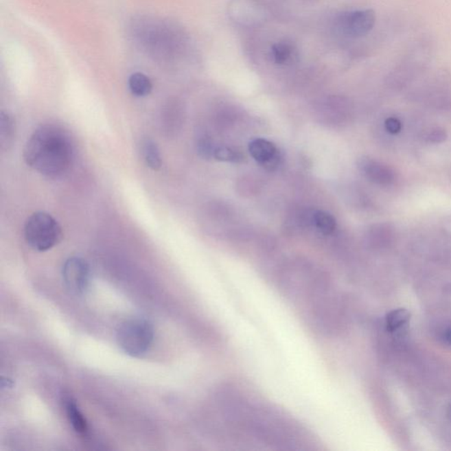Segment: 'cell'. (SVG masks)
Wrapping results in <instances>:
<instances>
[{
	"label": "cell",
	"mask_w": 451,
	"mask_h": 451,
	"mask_svg": "<svg viewBox=\"0 0 451 451\" xmlns=\"http://www.w3.org/2000/svg\"><path fill=\"white\" fill-rule=\"evenodd\" d=\"M130 40L142 52L158 63H176L189 49L187 33L178 24L154 15H136L129 21Z\"/></svg>",
	"instance_id": "6da1fadb"
},
{
	"label": "cell",
	"mask_w": 451,
	"mask_h": 451,
	"mask_svg": "<svg viewBox=\"0 0 451 451\" xmlns=\"http://www.w3.org/2000/svg\"><path fill=\"white\" fill-rule=\"evenodd\" d=\"M73 145L69 135L62 127L45 124L37 128L25 145L26 163L42 175L63 176L73 160Z\"/></svg>",
	"instance_id": "7a4b0ae2"
},
{
	"label": "cell",
	"mask_w": 451,
	"mask_h": 451,
	"mask_svg": "<svg viewBox=\"0 0 451 451\" xmlns=\"http://www.w3.org/2000/svg\"><path fill=\"white\" fill-rule=\"evenodd\" d=\"M27 244L37 251H47L58 244L63 238L61 226L51 214L37 211L27 218L24 228Z\"/></svg>",
	"instance_id": "3957f363"
},
{
	"label": "cell",
	"mask_w": 451,
	"mask_h": 451,
	"mask_svg": "<svg viewBox=\"0 0 451 451\" xmlns=\"http://www.w3.org/2000/svg\"><path fill=\"white\" fill-rule=\"evenodd\" d=\"M152 340L154 328L148 320L139 317L126 320L117 332L118 346L130 356H144L150 349Z\"/></svg>",
	"instance_id": "277c9868"
},
{
	"label": "cell",
	"mask_w": 451,
	"mask_h": 451,
	"mask_svg": "<svg viewBox=\"0 0 451 451\" xmlns=\"http://www.w3.org/2000/svg\"><path fill=\"white\" fill-rule=\"evenodd\" d=\"M375 23L376 15L374 10L357 9L338 14L335 19V29L342 36L349 38H360L371 32Z\"/></svg>",
	"instance_id": "5b68a950"
},
{
	"label": "cell",
	"mask_w": 451,
	"mask_h": 451,
	"mask_svg": "<svg viewBox=\"0 0 451 451\" xmlns=\"http://www.w3.org/2000/svg\"><path fill=\"white\" fill-rule=\"evenodd\" d=\"M229 14L234 23L242 27H257L268 17L266 6L257 0H231Z\"/></svg>",
	"instance_id": "8992f818"
},
{
	"label": "cell",
	"mask_w": 451,
	"mask_h": 451,
	"mask_svg": "<svg viewBox=\"0 0 451 451\" xmlns=\"http://www.w3.org/2000/svg\"><path fill=\"white\" fill-rule=\"evenodd\" d=\"M62 275L65 287L71 294H86L90 283V268L86 260L82 257H70L64 264Z\"/></svg>",
	"instance_id": "52a82bcc"
},
{
	"label": "cell",
	"mask_w": 451,
	"mask_h": 451,
	"mask_svg": "<svg viewBox=\"0 0 451 451\" xmlns=\"http://www.w3.org/2000/svg\"><path fill=\"white\" fill-rule=\"evenodd\" d=\"M360 171L368 177L370 181L380 185H391L395 181V173L387 165L382 164L372 160V159L363 158L359 161Z\"/></svg>",
	"instance_id": "ba28073f"
},
{
	"label": "cell",
	"mask_w": 451,
	"mask_h": 451,
	"mask_svg": "<svg viewBox=\"0 0 451 451\" xmlns=\"http://www.w3.org/2000/svg\"><path fill=\"white\" fill-rule=\"evenodd\" d=\"M269 56L273 63L279 67H288L297 63L299 59V51L294 43L281 40L270 46Z\"/></svg>",
	"instance_id": "9c48e42d"
},
{
	"label": "cell",
	"mask_w": 451,
	"mask_h": 451,
	"mask_svg": "<svg viewBox=\"0 0 451 451\" xmlns=\"http://www.w3.org/2000/svg\"><path fill=\"white\" fill-rule=\"evenodd\" d=\"M251 157L261 164H270L275 160L277 149L272 142L264 139H256L248 145Z\"/></svg>",
	"instance_id": "30bf717a"
},
{
	"label": "cell",
	"mask_w": 451,
	"mask_h": 451,
	"mask_svg": "<svg viewBox=\"0 0 451 451\" xmlns=\"http://www.w3.org/2000/svg\"><path fill=\"white\" fill-rule=\"evenodd\" d=\"M410 317L409 311L404 309L391 311L386 316L388 331L395 335H402L409 325Z\"/></svg>",
	"instance_id": "8fae6325"
},
{
	"label": "cell",
	"mask_w": 451,
	"mask_h": 451,
	"mask_svg": "<svg viewBox=\"0 0 451 451\" xmlns=\"http://www.w3.org/2000/svg\"><path fill=\"white\" fill-rule=\"evenodd\" d=\"M141 154L146 164L152 170L161 169L163 160H161L160 149L157 143L151 139H143L141 142Z\"/></svg>",
	"instance_id": "7c38bea8"
},
{
	"label": "cell",
	"mask_w": 451,
	"mask_h": 451,
	"mask_svg": "<svg viewBox=\"0 0 451 451\" xmlns=\"http://www.w3.org/2000/svg\"><path fill=\"white\" fill-rule=\"evenodd\" d=\"M15 122L8 112L2 111L0 115V143L3 150H8L14 142Z\"/></svg>",
	"instance_id": "4fadbf2b"
},
{
	"label": "cell",
	"mask_w": 451,
	"mask_h": 451,
	"mask_svg": "<svg viewBox=\"0 0 451 451\" xmlns=\"http://www.w3.org/2000/svg\"><path fill=\"white\" fill-rule=\"evenodd\" d=\"M65 406L67 418L69 419L74 430L80 435H86L88 433V423H86V419L84 418L76 403L71 399H67L65 400Z\"/></svg>",
	"instance_id": "5bb4252c"
},
{
	"label": "cell",
	"mask_w": 451,
	"mask_h": 451,
	"mask_svg": "<svg viewBox=\"0 0 451 451\" xmlns=\"http://www.w3.org/2000/svg\"><path fill=\"white\" fill-rule=\"evenodd\" d=\"M128 86L132 94L138 97H144L150 95L152 83L149 77L142 73H135L129 77Z\"/></svg>",
	"instance_id": "9a60e30c"
},
{
	"label": "cell",
	"mask_w": 451,
	"mask_h": 451,
	"mask_svg": "<svg viewBox=\"0 0 451 451\" xmlns=\"http://www.w3.org/2000/svg\"><path fill=\"white\" fill-rule=\"evenodd\" d=\"M314 222L317 229L325 235H331L335 231L337 223L334 216L326 211H316L314 216Z\"/></svg>",
	"instance_id": "2e32d148"
},
{
	"label": "cell",
	"mask_w": 451,
	"mask_h": 451,
	"mask_svg": "<svg viewBox=\"0 0 451 451\" xmlns=\"http://www.w3.org/2000/svg\"><path fill=\"white\" fill-rule=\"evenodd\" d=\"M214 157L218 161H230V163H238L242 160V155L240 152L234 150V149L220 147L213 151Z\"/></svg>",
	"instance_id": "e0dca14e"
},
{
	"label": "cell",
	"mask_w": 451,
	"mask_h": 451,
	"mask_svg": "<svg viewBox=\"0 0 451 451\" xmlns=\"http://www.w3.org/2000/svg\"><path fill=\"white\" fill-rule=\"evenodd\" d=\"M447 137L448 135L446 130L435 128L432 129L430 132L428 133L427 139L429 142L435 143V144H439V143L446 141Z\"/></svg>",
	"instance_id": "ac0fdd59"
},
{
	"label": "cell",
	"mask_w": 451,
	"mask_h": 451,
	"mask_svg": "<svg viewBox=\"0 0 451 451\" xmlns=\"http://www.w3.org/2000/svg\"><path fill=\"white\" fill-rule=\"evenodd\" d=\"M385 127H386L389 132L396 135L402 130V123L396 117H390L385 122Z\"/></svg>",
	"instance_id": "d6986e66"
},
{
	"label": "cell",
	"mask_w": 451,
	"mask_h": 451,
	"mask_svg": "<svg viewBox=\"0 0 451 451\" xmlns=\"http://www.w3.org/2000/svg\"><path fill=\"white\" fill-rule=\"evenodd\" d=\"M444 338H446L448 343L451 345V328L448 329L447 331L444 332Z\"/></svg>",
	"instance_id": "ffe728a7"
},
{
	"label": "cell",
	"mask_w": 451,
	"mask_h": 451,
	"mask_svg": "<svg viewBox=\"0 0 451 451\" xmlns=\"http://www.w3.org/2000/svg\"><path fill=\"white\" fill-rule=\"evenodd\" d=\"M448 413H449V416L451 418V404H450L449 410H448Z\"/></svg>",
	"instance_id": "44dd1931"
}]
</instances>
